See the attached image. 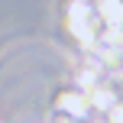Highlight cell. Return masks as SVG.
<instances>
[{"mask_svg": "<svg viewBox=\"0 0 123 123\" xmlns=\"http://www.w3.org/2000/svg\"><path fill=\"white\" fill-rule=\"evenodd\" d=\"M55 107H58L62 117H68V120H81L87 110H91L84 91H62L58 97H55Z\"/></svg>", "mask_w": 123, "mask_h": 123, "instance_id": "1", "label": "cell"}, {"mask_svg": "<svg viewBox=\"0 0 123 123\" xmlns=\"http://www.w3.org/2000/svg\"><path fill=\"white\" fill-rule=\"evenodd\" d=\"M94 10H97V16L104 19V26H120L123 29V3L120 0H97Z\"/></svg>", "mask_w": 123, "mask_h": 123, "instance_id": "2", "label": "cell"}, {"mask_svg": "<svg viewBox=\"0 0 123 123\" xmlns=\"http://www.w3.org/2000/svg\"><path fill=\"white\" fill-rule=\"evenodd\" d=\"M84 97H87V107H94V110H110L113 104H117V97H113V91H107L104 84H94V87H87L84 91Z\"/></svg>", "mask_w": 123, "mask_h": 123, "instance_id": "3", "label": "cell"}, {"mask_svg": "<svg viewBox=\"0 0 123 123\" xmlns=\"http://www.w3.org/2000/svg\"><path fill=\"white\" fill-rule=\"evenodd\" d=\"M107 113H110V123H123V104H113Z\"/></svg>", "mask_w": 123, "mask_h": 123, "instance_id": "4", "label": "cell"}]
</instances>
